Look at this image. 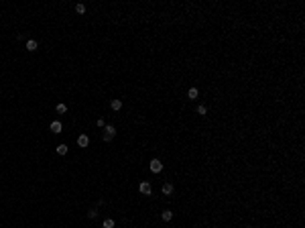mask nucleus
<instances>
[{
	"label": "nucleus",
	"mask_w": 305,
	"mask_h": 228,
	"mask_svg": "<svg viewBox=\"0 0 305 228\" xmlns=\"http://www.w3.org/2000/svg\"><path fill=\"white\" fill-rule=\"evenodd\" d=\"M149 167H151L153 173H161V171H163V161H161V159H153V161L149 163Z\"/></svg>",
	"instance_id": "obj_1"
},
{
	"label": "nucleus",
	"mask_w": 305,
	"mask_h": 228,
	"mask_svg": "<svg viewBox=\"0 0 305 228\" xmlns=\"http://www.w3.org/2000/svg\"><path fill=\"white\" fill-rule=\"evenodd\" d=\"M114 134H116V128L114 126H104V141L110 143L112 139H114Z\"/></svg>",
	"instance_id": "obj_2"
},
{
	"label": "nucleus",
	"mask_w": 305,
	"mask_h": 228,
	"mask_svg": "<svg viewBox=\"0 0 305 228\" xmlns=\"http://www.w3.org/2000/svg\"><path fill=\"white\" fill-rule=\"evenodd\" d=\"M138 192H141L142 195H151V192H153V189H151V183H149V181H141Z\"/></svg>",
	"instance_id": "obj_3"
},
{
	"label": "nucleus",
	"mask_w": 305,
	"mask_h": 228,
	"mask_svg": "<svg viewBox=\"0 0 305 228\" xmlns=\"http://www.w3.org/2000/svg\"><path fill=\"white\" fill-rule=\"evenodd\" d=\"M77 145H80L81 149H86L90 145V136L88 134H80V136H77Z\"/></svg>",
	"instance_id": "obj_4"
},
{
	"label": "nucleus",
	"mask_w": 305,
	"mask_h": 228,
	"mask_svg": "<svg viewBox=\"0 0 305 228\" xmlns=\"http://www.w3.org/2000/svg\"><path fill=\"white\" fill-rule=\"evenodd\" d=\"M49 128H51V133H55V134H59L61 130H63V124H61L59 120H53V122H51V126H49Z\"/></svg>",
	"instance_id": "obj_5"
},
{
	"label": "nucleus",
	"mask_w": 305,
	"mask_h": 228,
	"mask_svg": "<svg viewBox=\"0 0 305 228\" xmlns=\"http://www.w3.org/2000/svg\"><path fill=\"white\" fill-rule=\"evenodd\" d=\"M25 47H27V51H37V47H39V43H37L35 39H29Z\"/></svg>",
	"instance_id": "obj_6"
},
{
	"label": "nucleus",
	"mask_w": 305,
	"mask_h": 228,
	"mask_svg": "<svg viewBox=\"0 0 305 228\" xmlns=\"http://www.w3.org/2000/svg\"><path fill=\"white\" fill-rule=\"evenodd\" d=\"M161 192H163L165 195H171V194H173V183H163Z\"/></svg>",
	"instance_id": "obj_7"
},
{
	"label": "nucleus",
	"mask_w": 305,
	"mask_h": 228,
	"mask_svg": "<svg viewBox=\"0 0 305 228\" xmlns=\"http://www.w3.org/2000/svg\"><path fill=\"white\" fill-rule=\"evenodd\" d=\"M110 108H112V110H120V108H122V100L114 98V100L110 102Z\"/></svg>",
	"instance_id": "obj_8"
},
{
	"label": "nucleus",
	"mask_w": 305,
	"mask_h": 228,
	"mask_svg": "<svg viewBox=\"0 0 305 228\" xmlns=\"http://www.w3.org/2000/svg\"><path fill=\"white\" fill-rule=\"evenodd\" d=\"M197 96H199V92H197V88H189V92H187V98H189V100H195Z\"/></svg>",
	"instance_id": "obj_9"
},
{
	"label": "nucleus",
	"mask_w": 305,
	"mask_h": 228,
	"mask_svg": "<svg viewBox=\"0 0 305 228\" xmlns=\"http://www.w3.org/2000/svg\"><path fill=\"white\" fill-rule=\"evenodd\" d=\"M161 218H163V222H169L171 218H173V212H171V210H165L161 214Z\"/></svg>",
	"instance_id": "obj_10"
},
{
	"label": "nucleus",
	"mask_w": 305,
	"mask_h": 228,
	"mask_svg": "<svg viewBox=\"0 0 305 228\" xmlns=\"http://www.w3.org/2000/svg\"><path fill=\"white\" fill-rule=\"evenodd\" d=\"M102 228H114V220H112V218H106V220L102 222Z\"/></svg>",
	"instance_id": "obj_11"
},
{
	"label": "nucleus",
	"mask_w": 305,
	"mask_h": 228,
	"mask_svg": "<svg viewBox=\"0 0 305 228\" xmlns=\"http://www.w3.org/2000/svg\"><path fill=\"white\" fill-rule=\"evenodd\" d=\"M67 151H69L67 145H59V147H57V155H67Z\"/></svg>",
	"instance_id": "obj_12"
},
{
	"label": "nucleus",
	"mask_w": 305,
	"mask_h": 228,
	"mask_svg": "<svg viewBox=\"0 0 305 228\" xmlns=\"http://www.w3.org/2000/svg\"><path fill=\"white\" fill-rule=\"evenodd\" d=\"M75 12L83 14V12H86V4H81V2H80V4H75Z\"/></svg>",
	"instance_id": "obj_13"
},
{
	"label": "nucleus",
	"mask_w": 305,
	"mask_h": 228,
	"mask_svg": "<svg viewBox=\"0 0 305 228\" xmlns=\"http://www.w3.org/2000/svg\"><path fill=\"white\" fill-rule=\"evenodd\" d=\"M55 110H57V114H65V112H67V106H65V104H57Z\"/></svg>",
	"instance_id": "obj_14"
},
{
	"label": "nucleus",
	"mask_w": 305,
	"mask_h": 228,
	"mask_svg": "<svg viewBox=\"0 0 305 228\" xmlns=\"http://www.w3.org/2000/svg\"><path fill=\"white\" fill-rule=\"evenodd\" d=\"M197 114H199V116H205V114H208V108L203 106V104H199V106H197Z\"/></svg>",
	"instance_id": "obj_15"
},
{
	"label": "nucleus",
	"mask_w": 305,
	"mask_h": 228,
	"mask_svg": "<svg viewBox=\"0 0 305 228\" xmlns=\"http://www.w3.org/2000/svg\"><path fill=\"white\" fill-rule=\"evenodd\" d=\"M98 216V208H90V212H88V218H96Z\"/></svg>",
	"instance_id": "obj_16"
},
{
	"label": "nucleus",
	"mask_w": 305,
	"mask_h": 228,
	"mask_svg": "<svg viewBox=\"0 0 305 228\" xmlns=\"http://www.w3.org/2000/svg\"><path fill=\"white\" fill-rule=\"evenodd\" d=\"M106 126V122H104V118H98V128H104Z\"/></svg>",
	"instance_id": "obj_17"
},
{
	"label": "nucleus",
	"mask_w": 305,
	"mask_h": 228,
	"mask_svg": "<svg viewBox=\"0 0 305 228\" xmlns=\"http://www.w3.org/2000/svg\"><path fill=\"white\" fill-rule=\"evenodd\" d=\"M246 228H252V226H246Z\"/></svg>",
	"instance_id": "obj_18"
}]
</instances>
